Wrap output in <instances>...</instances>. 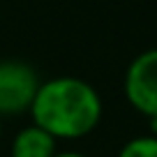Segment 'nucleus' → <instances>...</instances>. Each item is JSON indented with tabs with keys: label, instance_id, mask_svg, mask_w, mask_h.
<instances>
[{
	"label": "nucleus",
	"instance_id": "5",
	"mask_svg": "<svg viewBox=\"0 0 157 157\" xmlns=\"http://www.w3.org/2000/svg\"><path fill=\"white\" fill-rule=\"evenodd\" d=\"M118 157H157V134L134 136L120 148Z\"/></svg>",
	"mask_w": 157,
	"mask_h": 157
},
{
	"label": "nucleus",
	"instance_id": "6",
	"mask_svg": "<svg viewBox=\"0 0 157 157\" xmlns=\"http://www.w3.org/2000/svg\"><path fill=\"white\" fill-rule=\"evenodd\" d=\"M53 157H86V155H81V152H72V150H65V152H56Z\"/></svg>",
	"mask_w": 157,
	"mask_h": 157
},
{
	"label": "nucleus",
	"instance_id": "4",
	"mask_svg": "<svg viewBox=\"0 0 157 157\" xmlns=\"http://www.w3.org/2000/svg\"><path fill=\"white\" fill-rule=\"evenodd\" d=\"M56 152H58V139L35 123L19 129L10 146V157H53Z\"/></svg>",
	"mask_w": 157,
	"mask_h": 157
},
{
	"label": "nucleus",
	"instance_id": "2",
	"mask_svg": "<svg viewBox=\"0 0 157 157\" xmlns=\"http://www.w3.org/2000/svg\"><path fill=\"white\" fill-rule=\"evenodd\" d=\"M39 86L42 81L30 63L16 58L0 60V118L30 113Z\"/></svg>",
	"mask_w": 157,
	"mask_h": 157
},
{
	"label": "nucleus",
	"instance_id": "1",
	"mask_svg": "<svg viewBox=\"0 0 157 157\" xmlns=\"http://www.w3.org/2000/svg\"><path fill=\"white\" fill-rule=\"evenodd\" d=\"M102 97L88 81L76 76H56L42 81L30 118L58 141L83 139L95 132L102 120Z\"/></svg>",
	"mask_w": 157,
	"mask_h": 157
},
{
	"label": "nucleus",
	"instance_id": "3",
	"mask_svg": "<svg viewBox=\"0 0 157 157\" xmlns=\"http://www.w3.org/2000/svg\"><path fill=\"white\" fill-rule=\"evenodd\" d=\"M123 93L134 111L157 120V49L141 51L127 65Z\"/></svg>",
	"mask_w": 157,
	"mask_h": 157
},
{
	"label": "nucleus",
	"instance_id": "7",
	"mask_svg": "<svg viewBox=\"0 0 157 157\" xmlns=\"http://www.w3.org/2000/svg\"><path fill=\"white\" fill-rule=\"evenodd\" d=\"M0 123H2V118H0ZM0 127H2V125H0Z\"/></svg>",
	"mask_w": 157,
	"mask_h": 157
}]
</instances>
